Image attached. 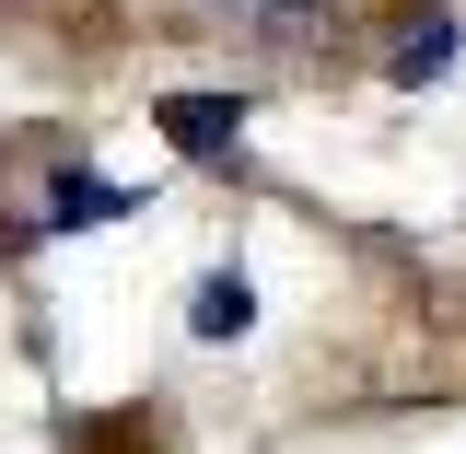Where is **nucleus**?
Returning a JSON list of instances; mask_svg holds the SVG:
<instances>
[{
  "mask_svg": "<svg viewBox=\"0 0 466 454\" xmlns=\"http://www.w3.org/2000/svg\"><path fill=\"white\" fill-rule=\"evenodd\" d=\"M198 12H222L233 35H257V47H315L327 35V0H198Z\"/></svg>",
  "mask_w": 466,
  "mask_h": 454,
  "instance_id": "obj_1",
  "label": "nucleus"
},
{
  "mask_svg": "<svg viewBox=\"0 0 466 454\" xmlns=\"http://www.w3.org/2000/svg\"><path fill=\"white\" fill-rule=\"evenodd\" d=\"M164 140L175 152H233L245 140V94H164Z\"/></svg>",
  "mask_w": 466,
  "mask_h": 454,
  "instance_id": "obj_2",
  "label": "nucleus"
},
{
  "mask_svg": "<svg viewBox=\"0 0 466 454\" xmlns=\"http://www.w3.org/2000/svg\"><path fill=\"white\" fill-rule=\"evenodd\" d=\"M187 327H198V338H245V327H257V291L233 280V268H210V280L187 291Z\"/></svg>",
  "mask_w": 466,
  "mask_h": 454,
  "instance_id": "obj_3",
  "label": "nucleus"
},
{
  "mask_svg": "<svg viewBox=\"0 0 466 454\" xmlns=\"http://www.w3.org/2000/svg\"><path fill=\"white\" fill-rule=\"evenodd\" d=\"M443 58H455V24L431 12V24H408V47H397V82H431Z\"/></svg>",
  "mask_w": 466,
  "mask_h": 454,
  "instance_id": "obj_4",
  "label": "nucleus"
}]
</instances>
